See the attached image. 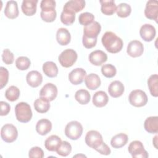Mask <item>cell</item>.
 <instances>
[{"label": "cell", "mask_w": 158, "mask_h": 158, "mask_svg": "<svg viewBox=\"0 0 158 158\" xmlns=\"http://www.w3.org/2000/svg\"><path fill=\"white\" fill-rule=\"evenodd\" d=\"M101 41L106 49L112 54L120 52L123 45L122 40L112 31H106L103 35Z\"/></svg>", "instance_id": "6da1fadb"}, {"label": "cell", "mask_w": 158, "mask_h": 158, "mask_svg": "<svg viewBox=\"0 0 158 158\" xmlns=\"http://www.w3.org/2000/svg\"><path fill=\"white\" fill-rule=\"evenodd\" d=\"M15 114L17 120L22 123H27L32 118V111L30 106L25 102H20L15 107Z\"/></svg>", "instance_id": "7a4b0ae2"}, {"label": "cell", "mask_w": 158, "mask_h": 158, "mask_svg": "<svg viewBox=\"0 0 158 158\" xmlns=\"http://www.w3.org/2000/svg\"><path fill=\"white\" fill-rule=\"evenodd\" d=\"M83 133V127L78 121L73 120L69 122L65 128V135L70 139L77 140Z\"/></svg>", "instance_id": "3957f363"}, {"label": "cell", "mask_w": 158, "mask_h": 158, "mask_svg": "<svg viewBox=\"0 0 158 158\" xmlns=\"http://www.w3.org/2000/svg\"><path fill=\"white\" fill-rule=\"evenodd\" d=\"M77 53L72 49H67L63 51L59 56L58 60L60 64L65 68L72 67L77 60Z\"/></svg>", "instance_id": "277c9868"}, {"label": "cell", "mask_w": 158, "mask_h": 158, "mask_svg": "<svg viewBox=\"0 0 158 158\" xmlns=\"http://www.w3.org/2000/svg\"><path fill=\"white\" fill-rule=\"evenodd\" d=\"M130 103L137 107L145 106L148 102V96L144 91L141 89H135L131 91L128 96Z\"/></svg>", "instance_id": "5b68a950"}, {"label": "cell", "mask_w": 158, "mask_h": 158, "mask_svg": "<svg viewBox=\"0 0 158 158\" xmlns=\"http://www.w3.org/2000/svg\"><path fill=\"white\" fill-rule=\"evenodd\" d=\"M1 136L3 141L6 143H12L15 141L18 136V131L16 127L10 123L5 124L1 130Z\"/></svg>", "instance_id": "8992f818"}, {"label": "cell", "mask_w": 158, "mask_h": 158, "mask_svg": "<svg viewBox=\"0 0 158 158\" xmlns=\"http://www.w3.org/2000/svg\"><path fill=\"white\" fill-rule=\"evenodd\" d=\"M128 151L134 158H147L149 157L148 152L144 149L143 143L138 140L131 142L128 146Z\"/></svg>", "instance_id": "52a82bcc"}, {"label": "cell", "mask_w": 158, "mask_h": 158, "mask_svg": "<svg viewBox=\"0 0 158 158\" xmlns=\"http://www.w3.org/2000/svg\"><path fill=\"white\" fill-rule=\"evenodd\" d=\"M85 143L89 147L96 149L104 142L100 133L96 130H90L85 136Z\"/></svg>", "instance_id": "ba28073f"}, {"label": "cell", "mask_w": 158, "mask_h": 158, "mask_svg": "<svg viewBox=\"0 0 158 158\" xmlns=\"http://www.w3.org/2000/svg\"><path fill=\"white\" fill-rule=\"evenodd\" d=\"M57 93L58 91L57 86L52 83H48L41 89L40 91V96L41 98L48 99L49 101H52L57 97Z\"/></svg>", "instance_id": "9c48e42d"}, {"label": "cell", "mask_w": 158, "mask_h": 158, "mask_svg": "<svg viewBox=\"0 0 158 158\" xmlns=\"http://www.w3.org/2000/svg\"><path fill=\"white\" fill-rule=\"evenodd\" d=\"M144 52V46L142 43L138 40L131 41L128 46L127 52L132 57H138L141 56Z\"/></svg>", "instance_id": "30bf717a"}, {"label": "cell", "mask_w": 158, "mask_h": 158, "mask_svg": "<svg viewBox=\"0 0 158 158\" xmlns=\"http://www.w3.org/2000/svg\"><path fill=\"white\" fill-rule=\"evenodd\" d=\"M144 15L150 20H154L157 22L158 18V2L157 1L150 0L146 3L144 9Z\"/></svg>", "instance_id": "8fae6325"}, {"label": "cell", "mask_w": 158, "mask_h": 158, "mask_svg": "<svg viewBox=\"0 0 158 158\" xmlns=\"http://www.w3.org/2000/svg\"><path fill=\"white\" fill-rule=\"evenodd\" d=\"M139 34L141 38L144 41L146 42H150L152 41L156 36V28L153 25L151 24H144L140 28Z\"/></svg>", "instance_id": "7c38bea8"}, {"label": "cell", "mask_w": 158, "mask_h": 158, "mask_svg": "<svg viewBox=\"0 0 158 158\" xmlns=\"http://www.w3.org/2000/svg\"><path fill=\"white\" fill-rule=\"evenodd\" d=\"M86 75V71L82 68H76L72 70L69 74L70 82L75 85L81 84Z\"/></svg>", "instance_id": "4fadbf2b"}, {"label": "cell", "mask_w": 158, "mask_h": 158, "mask_svg": "<svg viewBox=\"0 0 158 158\" xmlns=\"http://www.w3.org/2000/svg\"><path fill=\"white\" fill-rule=\"evenodd\" d=\"M101 30V26L100 23L96 21H94L84 27L83 36L89 38H97Z\"/></svg>", "instance_id": "5bb4252c"}, {"label": "cell", "mask_w": 158, "mask_h": 158, "mask_svg": "<svg viewBox=\"0 0 158 158\" xmlns=\"http://www.w3.org/2000/svg\"><path fill=\"white\" fill-rule=\"evenodd\" d=\"M107 60V54L101 50H96L89 55V60L91 64L96 66H100Z\"/></svg>", "instance_id": "9a60e30c"}, {"label": "cell", "mask_w": 158, "mask_h": 158, "mask_svg": "<svg viewBox=\"0 0 158 158\" xmlns=\"http://www.w3.org/2000/svg\"><path fill=\"white\" fill-rule=\"evenodd\" d=\"M85 1L83 0H71L67 1L64 6L63 10L77 13L84 9Z\"/></svg>", "instance_id": "2e32d148"}, {"label": "cell", "mask_w": 158, "mask_h": 158, "mask_svg": "<svg viewBox=\"0 0 158 158\" xmlns=\"http://www.w3.org/2000/svg\"><path fill=\"white\" fill-rule=\"evenodd\" d=\"M125 90L123 84L118 80H115L110 83L108 88V92L110 96L114 98L121 96Z\"/></svg>", "instance_id": "e0dca14e"}, {"label": "cell", "mask_w": 158, "mask_h": 158, "mask_svg": "<svg viewBox=\"0 0 158 158\" xmlns=\"http://www.w3.org/2000/svg\"><path fill=\"white\" fill-rule=\"evenodd\" d=\"M26 80L28 85L31 87L36 88L41 84L43 81V76L39 72L32 70L27 73Z\"/></svg>", "instance_id": "ac0fdd59"}, {"label": "cell", "mask_w": 158, "mask_h": 158, "mask_svg": "<svg viewBox=\"0 0 158 158\" xmlns=\"http://www.w3.org/2000/svg\"><path fill=\"white\" fill-rule=\"evenodd\" d=\"M38 0H23L22 3V10L27 16H32L36 12Z\"/></svg>", "instance_id": "d6986e66"}, {"label": "cell", "mask_w": 158, "mask_h": 158, "mask_svg": "<svg viewBox=\"0 0 158 158\" xmlns=\"http://www.w3.org/2000/svg\"><path fill=\"white\" fill-rule=\"evenodd\" d=\"M4 12L5 15L9 19H14L17 18L19 14L17 2L15 1H7Z\"/></svg>", "instance_id": "ffe728a7"}, {"label": "cell", "mask_w": 158, "mask_h": 158, "mask_svg": "<svg viewBox=\"0 0 158 158\" xmlns=\"http://www.w3.org/2000/svg\"><path fill=\"white\" fill-rule=\"evenodd\" d=\"M52 129L51 122L46 118H42L38 121L36 125V131L41 135H46L49 133Z\"/></svg>", "instance_id": "44dd1931"}, {"label": "cell", "mask_w": 158, "mask_h": 158, "mask_svg": "<svg viewBox=\"0 0 158 158\" xmlns=\"http://www.w3.org/2000/svg\"><path fill=\"white\" fill-rule=\"evenodd\" d=\"M56 40L60 45H67L71 40L70 33L67 28H60L56 33Z\"/></svg>", "instance_id": "7402d4cb"}, {"label": "cell", "mask_w": 158, "mask_h": 158, "mask_svg": "<svg viewBox=\"0 0 158 158\" xmlns=\"http://www.w3.org/2000/svg\"><path fill=\"white\" fill-rule=\"evenodd\" d=\"M109 101V98L105 91H99L96 92L93 97V104L97 107L105 106Z\"/></svg>", "instance_id": "603a6c76"}, {"label": "cell", "mask_w": 158, "mask_h": 158, "mask_svg": "<svg viewBox=\"0 0 158 158\" xmlns=\"http://www.w3.org/2000/svg\"><path fill=\"white\" fill-rule=\"evenodd\" d=\"M144 127L145 130L149 133H157L158 132V117H148L144 121Z\"/></svg>", "instance_id": "cb8c5ba5"}, {"label": "cell", "mask_w": 158, "mask_h": 158, "mask_svg": "<svg viewBox=\"0 0 158 158\" xmlns=\"http://www.w3.org/2000/svg\"><path fill=\"white\" fill-rule=\"evenodd\" d=\"M85 82L86 87L91 90L96 89L100 86L101 83L99 77L97 74L93 73H91L86 77Z\"/></svg>", "instance_id": "d4e9b609"}, {"label": "cell", "mask_w": 158, "mask_h": 158, "mask_svg": "<svg viewBox=\"0 0 158 158\" xmlns=\"http://www.w3.org/2000/svg\"><path fill=\"white\" fill-rule=\"evenodd\" d=\"M128 140L127 135L120 133L114 136L110 141V144L112 148L115 149L120 148L127 144Z\"/></svg>", "instance_id": "484cf974"}, {"label": "cell", "mask_w": 158, "mask_h": 158, "mask_svg": "<svg viewBox=\"0 0 158 158\" xmlns=\"http://www.w3.org/2000/svg\"><path fill=\"white\" fill-rule=\"evenodd\" d=\"M61 142L62 141L60 137L53 135L49 136L45 140L44 146L46 149L49 151H56Z\"/></svg>", "instance_id": "4316f807"}, {"label": "cell", "mask_w": 158, "mask_h": 158, "mask_svg": "<svg viewBox=\"0 0 158 158\" xmlns=\"http://www.w3.org/2000/svg\"><path fill=\"white\" fill-rule=\"evenodd\" d=\"M101 7V10L102 14L107 15H111L114 14L116 11L117 6L116 4L113 0H108V1H100Z\"/></svg>", "instance_id": "83f0119b"}, {"label": "cell", "mask_w": 158, "mask_h": 158, "mask_svg": "<svg viewBox=\"0 0 158 158\" xmlns=\"http://www.w3.org/2000/svg\"><path fill=\"white\" fill-rule=\"evenodd\" d=\"M43 71L47 77L50 78L57 77L59 72L56 64L52 61H48L43 64Z\"/></svg>", "instance_id": "f1b7e54d"}, {"label": "cell", "mask_w": 158, "mask_h": 158, "mask_svg": "<svg viewBox=\"0 0 158 158\" xmlns=\"http://www.w3.org/2000/svg\"><path fill=\"white\" fill-rule=\"evenodd\" d=\"M50 101L48 99L40 97L36 99L34 102L35 109L39 113L47 112L50 108Z\"/></svg>", "instance_id": "f546056e"}, {"label": "cell", "mask_w": 158, "mask_h": 158, "mask_svg": "<svg viewBox=\"0 0 158 158\" xmlns=\"http://www.w3.org/2000/svg\"><path fill=\"white\" fill-rule=\"evenodd\" d=\"M40 16L42 20L46 22H52L55 20L57 13L55 7H48L41 9Z\"/></svg>", "instance_id": "4dcf8cb0"}, {"label": "cell", "mask_w": 158, "mask_h": 158, "mask_svg": "<svg viewBox=\"0 0 158 158\" xmlns=\"http://www.w3.org/2000/svg\"><path fill=\"white\" fill-rule=\"evenodd\" d=\"M148 85L151 94L154 97L158 96V75L153 74L148 80Z\"/></svg>", "instance_id": "1f68e13d"}, {"label": "cell", "mask_w": 158, "mask_h": 158, "mask_svg": "<svg viewBox=\"0 0 158 158\" xmlns=\"http://www.w3.org/2000/svg\"><path fill=\"white\" fill-rule=\"evenodd\" d=\"M75 98L79 104L85 105L88 104L91 99L89 93L84 89H81L76 91L75 94Z\"/></svg>", "instance_id": "d6a6232c"}, {"label": "cell", "mask_w": 158, "mask_h": 158, "mask_svg": "<svg viewBox=\"0 0 158 158\" xmlns=\"http://www.w3.org/2000/svg\"><path fill=\"white\" fill-rule=\"evenodd\" d=\"M20 89L15 86H9L5 92L6 98L11 102L17 101L20 96Z\"/></svg>", "instance_id": "836d02e7"}, {"label": "cell", "mask_w": 158, "mask_h": 158, "mask_svg": "<svg viewBox=\"0 0 158 158\" xmlns=\"http://www.w3.org/2000/svg\"><path fill=\"white\" fill-rule=\"evenodd\" d=\"M131 12V6L127 3H120L118 5L116 9L117 14L118 17L122 18H125L130 15Z\"/></svg>", "instance_id": "e575fe53"}, {"label": "cell", "mask_w": 158, "mask_h": 158, "mask_svg": "<svg viewBox=\"0 0 158 158\" xmlns=\"http://www.w3.org/2000/svg\"><path fill=\"white\" fill-rule=\"evenodd\" d=\"M71 151H72V146L69 142L66 141H62L60 144L59 145V146L56 150L57 154L63 157L69 156L70 154Z\"/></svg>", "instance_id": "d590c367"}, {"label": "cell", "mask_w": 158, "mask_h": 158, "mask_svg": "<svg viewBox=\"0 0 158 158\" xmlns=\"http://www.w3.org/2000/svg\"><path fill=\"white\" fill-rule=\"evenodd\" d=\"M75 20V14L69 11L62 10L60 14V20L65 25H72Z\"/></svg>", "instance_id": "8d00e7d4"}, {"label": "cell", "mask_w": 158, "mask_h": 158, "mask_svg": "<svg viewBox=\"0 0 158 158\" xmlns=\"http://www.w3.org/2000/svg\"><path fill=\"white\" fill-rule=\"evenodd\" d=\"M30 64V60L25 56H20L15 60V66L20 70H27Z\"/></svg>", "instance_id": "74e56055"}, {"label": "cell", "mask_w": 158, "mask_h": 158, "mask_svg": "<svg viewBox=\"0 0 158 158\" xmlns=\"http://www.w3.org/2000/svg\"><path fill=\"white\" fill-rule=\"evenodd\" d=\"M101 72L106 78H112L117 73V70L115 66L112 64H104L101 67Z\"/></svg>", "instance_id": "f35d334b"}, {"label": "cell", "mask_w": 158, "mask_h": 158, "mask_svg": "<svg viewBox=\"0 0 158 158\" xmlns=\"http://www.w3.org/2000/svg\"><path fill=\"white\" fill-rule=\"evenodd\" d=\"M94 16L90 12H83L80 14L78 17L79 23L84 26H86L94 22Z\"/></svg>", "instance_id": "ab89813d"}, {"label": "cell", "mask_w": 158, "mask_h": 158, "mask_svg": "<svg viewBox=\"0 0 158 158\" xmlns=\"http://www.w3.org/2000/svg\"><path fill=\"white\" fill-rule=\"evenodd\" d=\"M9 80V72L5 67L0 68V88H3Z\"/></svg>", "instance_id": "60d3db41"}, {"label": "cell", "mask_w": 158, "mask_h": 158, "mask_svg": "<svg viewBox=\"0 0 158 158\" xmlns=\"http://www.w3.org/2000/svg\"><path fill=\"white\" fill-rule=\"evenodd\" d=\"M2 59L4 63L7 65H10L13 63L14 56L13 53L9 49H5L3 50L2 54Z\"/></svg>", "instance_id": "b9f144b4"}, {"label": "cell", "mask_w": 158, "mask_h": 158, "mask_svg": "<svg viewBox=\"0 0 158 158\" xmlns=\"http://www.w3.org/2000/svg\"><path fill=\"white\" fill-rule=\"evenodd\" d=\"M28 156L30 158H43L44 157V152L41 148L35 146L30 149Z\"/></svg>", "instance_id": "7bdbcfd3"}, {"label": "cell", "mask_w": 158, "mask_h": 158, "mask_svg": "<svg viewBox=\"0 0 158 158\" xmlns=\"http://www.w3.org/2000/svg\"><path fill=\"white\" fill-rule=\"evenodd\" d=\"M82 43L85 48L87 49H91L96 46L97 43V38H89L83 35Z\"/></svg>", "instance_id": "ee69618b"}, {"label": "cell", "mask_w": 158, "mask_h": 158, "mask_svg": "<svg viewBox=\"0 0 158 158\" xmlns=\"http://www.w3.org/2000/svg\"><path fill=\"white\" fill-rule=\"evenodd\" d=\"M96 151H98L99 153H100L102 155H105V156H107L109 155L111 152L110 149L109 148V147L104 143L103 142L100 146H99L96 149Z\"/></svg>", "instance_id": "f6af8a7d"}, {"label": "cell", "mask_w": 158, "mask_h": 158, "mask_svg": "<svg viewBox=\"0 0 158 158\" xmlns=\"http://www.w3.org/2000/svg\"><path fill=\"white\" fill-rule=\"evenodd\" d=\"M0 106H1V113L0 115L1 116L6 115L9 114L10 110V105L5 102V101H1L0 102Z\"/></svg>", "instance_id": "bcb514c9"}, {"label": "cell", "mask_w": 158, "mask_h": 158, "mask_svg": "<svg viewBox=\"0 0 158 158\" xmlns=\"http://www.w3.org/2000/svg\"><path fill=\"white\" fill-rule=\"evenodd\" d=\"M56 1L54 0H42L40 3L41 9L46 7H56Z\"/></svg>", "instance_id": "7dc6e473"}, {"label": "cell", "mask_w": 158, "mask_h": 158, "mask_svg": "<svg viewBox=\"0 0 158 158\" xmlns=\"http://www.w3.org/2000/svg\"><path fill=\"white\" fill-rule=\"evenodd\" d=\"M157 136L156 135V136L154 138V140L152 141H153V143H154V146H155V148H156V149H157V148H156V144H157Z\"/></svg>", "instance_id": "c3c4849f"}]
</instances>
